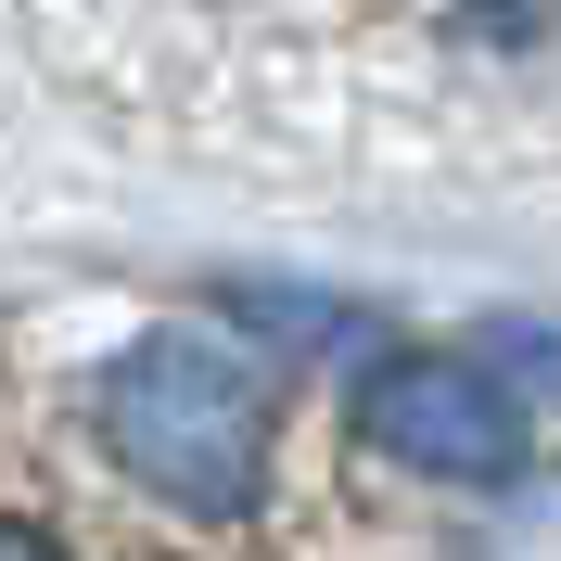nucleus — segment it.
Returning <instances> with one entry per match:
<instances>
[{
	"instance_id": "obj_1",
	"label": "nucleus",
	"mask_w": 561,
	"mask_h": 561,
	"mask_svg": "<svg viewBox=\"0 0 561 561\" xmlns=\"http://www.w3.org/2000/svg\"><path fill=\"white\" fill-rule=\"evenodd\" d=\"M103 459L140 497H167L192 524H243L268 497V370L230 357L217 332H140L90 383Z\"/></svg>"
},
{
	"instance_id": "obj_2",
	"label": "nucleus",
	"mask_w": 561,
	"mask_h": 561,
	"mask_svg": "<svg viewBox=\"0 0 561 561\" xmlns=\"http://www.w3.org/2000/svg\"><path fill=\"white\" fill-rule=\"evenodd\" d=\"M357 434H370L396 472L459 485V497L524 485V447H536L511 370H485V357H370V383H357Z\"/></svg>"
},
{
	"instance_id": "obj_3",
	"label": "nucleus",
	"mask_w": 561,
	"mask_h": 561,
	"mask_svg": "<svg viewBox=\"0 0 561 561\" xmlns=\"http://www.w3.org/2000/svg\"><path fill=\"white\" fill-rule=\"evenodd\" d=\"M0 561H77V549H65V536H38L26 511H0Z\"/></svg>"
}]
</instances>
